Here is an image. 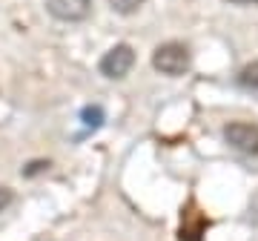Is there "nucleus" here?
<instances>
[{"label":"nucleus","mask_w":258,"mask_h":241,"mask_svg":"<svg viewBox=\"0 0 258 241\" xmlns=\"http://www.w3.org/2000/svg\"><path fill=\"white\" fill-rule=\"evenodd\" d=\"M46 12L60 23H81L92 15V0H46Z\"/></svg>","instance_id":"20e7f679"},{"label":"nucleus","mask_w":258,"mask_h":241,"mask_svg":"<svg viewBox=\"0 0 258 241\" xmlns=\"http://www.w3.org/2000/svg\"><path fill=\"white\" fill-rule=\"evenodd\" d=\"M152 66H155L161 75H166V78H181V75L189 69V49H186L184 43L169 40V43L155 49Z\"/></svg>","instance_id":"f257e3e1"},{"label":"nucleus","mask_w":258,"mask_h":241,"mask_svg":"<svg viewBox=\"0 0 258 241\" xmlns=\"http://www.w3.org/2000/svg\"><path fill=\"white\" fill-rule=\"evenodd\" d=\"M224 141L244 155H258V127L247 120H232L224 127Z\"/></svg>","instance_id":"f03ea898"},{"label":"nucleus","mask_w":258,"mask_h":241,"mask_svg":"<svg viewBox=\"0 0 258 241\" xmlns=\"http://www.w3.org/2000/svg\"><path fill=\"white\" fill-rule=\"evenodd\" d=\"M81 120H83V127H86V132L98 130V127L103 124V106H98V103H92V106H83Z\"/></svg>","instance_id":"423d86ee"},{"label":"nucleus","mask_w":258,"mask_h":241,"mask_svg":"<svg viewBox=\"0 0 258 241\" xmlns=\"http://www.w3.org/2000/svg\"><path fill=\"white\" fill-rule=\"evenodd\" d=\"M230 3H244L247 6V3H258V0H230Z\"/></svg>","instance_id":"9d476101"},{"label":"nucleus","mask_w":258,"mask_h":241,"mask_svg":"<svg viewBox=\"0 0 258 241\" xmlns=\"http://www.w3.org/2000/svg\"><path fill=\"white\" fill-rule=\"evenodd\" d=\"M235 81H238V86H244V89L258 92V61H252V64H247V66H241V72L235 75Z\"/></svg>","instance_id":"39448f33"},{"label":"nucleus","mask_w":258,"mask_h":241,"mask_svg":"<svg viewBox=\"0 0 258 241\" xmlns=\"http://www.w3.org/2000/svg\"><path fill=\"white\" fill-rule=\"evenodd\" d=\"M46 169H49V161H32V164L23 169V175L32 178V175H37V172H46Z\"/></svg>","instance_id":"6e6552de"},{"label":"nucleus","mask_w":258,"mask_h":241,"mask_svg":"<svg viewBox=\"0 0 258 241\" xmlns=\"http://www.w3.org/2000/svg\"><path fill=\"white\" fill-rule=\"evenodd\" d=\"M132 66H135V52H132V46H126V43L112 46L109 52L101 57V75L103 78H109V81L126 78Z\"/></svg>","instance_id":"7ed1b4c3"},{"label":"nucleus","mask_w":258,"mask_h":241,"mask_svg":"<svg viewBox=\"0 0 258 241\" xmlns=\"http://www.w3.org/2000/svg\"><path fill=\"white\" fill-rule=\"evenodd\" d=\"M112 12H118V15H135V12L144 6V0H109Z\"/></svg>","instance_id":"0eeeda50"},{"label":"nucleus","mask_w":258,"mask_h":241,"mask_svg":"<svg viewBox=\"0 0 258 241\" xmlns=\"http://www.w3.org/2000/svg\"><path fill=\"white\" fill-rule=\"evenodd\" d=\"M12 201H15V193H12L9 187H0V213H3V210H9Z\"/></svg>","instance_id":"1a4fd4ad"}]
</instances>
